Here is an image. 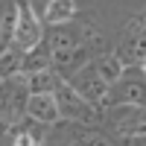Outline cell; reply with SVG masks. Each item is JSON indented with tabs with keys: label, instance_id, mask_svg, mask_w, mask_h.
<instances>
[{
	"label": "cell",
	"instance_id": "6da1fadb",
	"mask_svg": "<svg viewBox=\"0 0 146 146\" xmlns=\"http://www.w3.org/2000/svg\"><path fill=\"white\" fill-rule=\"evenodd\" d=\"M53 94H56V100H58V111H62L67 120H73V123H85V126L100 123V108H96L94 102H88L67 79L58 82Z\"/></svg>",
	"mask_w": 146,
	"mask_h": 146
},
{
	"label": "cell",
	"instance_id": "8fae6325",
	"mask_svg": "<svg viewBox=\"0 0 146 146\" xmlns=\"http://www.w3.org/2000/svg\"><path fill=\"white\" fill-rule=\"evenodd\" d=\"M123 100L143 105L146 102V85H140V82H123Z\"/></svg>",
	"mask_w": 146,
	"mask_h": 146
},
{
	"label": "cell",
	"instance_id": "8992f818",
	"mask_svg": "<svg viewBox=\"0 0 146 146\" xmlns=\"http://www.w3.org/2000/svg\"><path fill=\"white\" fill-rule=\"evenodd\" d=\"M27 114L35 120V123H44V126H53L58 123V100L56 94H29L27 100Z\"/></svg>",
	"mask_w": 146,
	"mask_h": 146
},
{
	"label": "cell",
	"instance_id": "9a60e30c",
	"mask_svg": "<svg viewBox=\"0 0 146 146\" xmlns=\"http://www.w3.org/2000/svg\"><path fill=\"white\" fill-rule=\"evenodd\" d=\"M0 32H3V23H0Z\"/></svg>",
	"mask_w": 146,
	"mask_h": 146
},
{
	"label": "cell",
	"instance_id": "7a4b0ae2",
	"mask_svg": "<svg viewBox=\"0 0 146 146\" xmlns=\"http://www.w3.org/2000/svg\"><path fill=\"white\" fill-rule=\"evenodd\" d=\"M12 41L21 53H29L41 44V21L35 18L29 0H15V27H12Z\"/></svg>",
	"mask_w": 146,
	"mask_h": 146
},
{
	"label": "cell",
	"instance_id": "52a82bcc",
	"mask_svg": "<svg viewBox=\"0 0 146 146\" xmlns=\"http://www.w3.org/2000/svg\"><path fill=\"white\" fill-rule=\"evenodd\" d=\"M21 76H23V73H21ZM23 82H27V91L29 94H53L56 85L62 82V76H58L53 67H47V70H38V73L23 76Z\"/></svg>",
	"mask_w": 146,
	"mask_h": 146
},
{
	"label": "cell",
	"instance_id": "2e32d148",
	"mask_svg": "<svg viewBox=\"0 0 146 146\" xmlns=\"http://www.w3.org/2000/svg\"><path fill=\"white\" fill-rule=\"evenodd\" d=\"M143 27H146V18H143Z\"/></svg>",
	"mask_w": 146,
	"mask_h": 146
},
{
	"label": "cell",
	"instance_id": "ba28073f",
	"mask_svg": "<svg viewBox=\"0 0 146 146\" xmlns=\"http://www.w3.org/2000/svg\"><path fill=\"white\" fill-rule=\"evenodd\" d=\"M53 67V50H41V47H32L29 53L21 56V73L29 76V73H38V70H47Z\"/></svg>",
	"mask_w": 146,
	"mask_h": 146
},
{
	"label": "cell",
	"instance_id": "4fadbf2b",
	"mask_svg": "<svg viewBox=\"0 0 146 146\" xmlns=\"http://www.w3.org/2000/svg\"><path fill=\"white\" fill-rule=\"evenodd\" d=\"M131 146H146V135H140V137H131Z\"/></svg>",
	"mask_w": 146,
	"mask_h": 146
},
{
	"label": "cell",
	"instance_id": "3957f363",
	"mask_svg": "<svg viewBox=\"0 0 146 146\" xmlns=\"http://www.w3.org/2000/svg\"><path fill=\"white\" fill-rule=\"evenodd\" d=\"M114 56H117V62L123 67H131V64L143 67V62H146V27H143V18L129 21V27L123 32V41L114 50Z\"/></svg>",
	"mask_w": 146,
	"mask_h": 146
},
{
	"label": "cell",
	"instance_id": "30bf717a",
	"mask_svg": "<svg viewBox=\"0 0 146 146\" xmlns=\"http://www.w3.org/2000/svg\"><path fill=\"white\" fill-rule=\"evenodd\" d=\"M96 70H100V76L111 85V82H117L120 76H123V64L117 62V56L111 53V56H105L102 62H96Z\"/></svg>",
	"mask_w": 146,
	"mask_h": 146
},
{
	"label": "cell",
	"instance_id": "9c48e42d",
	"mask_svg": "<svg viewBox=\"0 0 146 146\" xmlns=\"http://www.w3.org/2000/svg\"><path fill=\"white\" fill-rule=\"evenodd\" d=\"M73 15H76V3L73 0H47V12L44 18L53 23V27H62V23H67Z\"/></svg>",
	"mask_w": 146,
	"mask_h": 146
},
{
	"label": "cell",
	"instance_id": "5bb4252c",
	"mask_svg": "<svg viewBox=\"0 0 146 146\" xmlns=\"http://www.w3.org/2000/svg\"><path fill=\"white\" fill-rule=\"evenodd\" d=\"M0 135H3V126H0Z\"/></svg>",
	"mask_w": 146,
	"mask_h": 146
},
{
	"label": "cell",
	"instance_id": "e0dca14e",
	"mask_svg": "<svg viewBox=\"0 0 146 146\" xmlns=\"http://www.w3.org/2000/svg\"><path fill=\"white\" fill-rule=\"evenodd\" d=\"M143 70H146V62H143Z\"/></svg>",
	"mask_w": 146,
	"mask_h": 146
},
{
	"label": "cell",
	"instance_id": "7c38bea8",
	"mask_svg": "<svg viewBox=\"0 0 146 146\" xmlns=\"http://www.w3.org/2000/svg\"><path fill=\"white\" fill-rule=\"evenodd\" d=\"M15 146H38V143H35V137H32V135H18Z\"/></svg>",
	"mask_w": 146,
	"mask_h": 146
},
{
	"label": "cell",
	"instance_id": "277c9868",
	"mask_svg": "<svg viewBox=\"0 0 146 146\" xmlns=\"http://www.w3.org/2000/svg\"><path fill=\"white\" fill-rule=\"evenodd\" d=\"M111 123L120 135L126 137H140L146 135V105L137 102H123L111 108Z\"/></svg>",
	"mask_w": 146,
	"mask_h": 146
},
{
	"label": "cell",
	"instance_id": "5b68a950",
	"mask_svg": "<svg viewBox=\"0 0 146 146\" xmlns=\"http://www.w3.org/2000/svg\"><path fill=\"white\" fill-rule=\"evenodd\" d=\"M70 85H73V88H76L88 102H100V100H105V94H108V82L100 76L96 64H94V67H82L79 76L73 79Z\"/></svg>",
	"mask_w": 146,
	"mask_h": 146
}]
</instances>
